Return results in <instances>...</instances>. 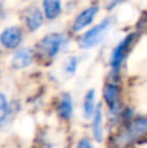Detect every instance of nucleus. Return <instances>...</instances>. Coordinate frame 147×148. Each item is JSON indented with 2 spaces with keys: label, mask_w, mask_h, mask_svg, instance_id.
Listing matches in <instances>:
<instances>
[{
  "label": "nucleus",
  "mask_w": 147,
  "mask_h": 148,
  "mask_svg": "<svg viewBox=\"0 0 147 148\" xmlns=\"http://www.w3.org/2000/svg\"><path fill=\"white\" fill-rule=\"evenodd\" d=\"M147 134V118H138L115 138V148H126Z\"/></svg>",
  "instance_id": "obj_1"
},
{
  "label": "nucleus",
  "mask_w": 147,
  "mask_h": 148,
  "mask_svg": "<svg viewBox=\"0 0 147 148\" xmlns=\"http://www.w3.org/2000/svg\"><path fill=\"white\" fill-rule=\"evenodd\" d=\"M112 20L111 18H106L103 20L100 23H98L96 26H94L93 29L87 31V33L83 34V36L81 38V44L85 48H91V47H95L96 44H99L102 42V39L104 38V35L107 34V31L111 27Z\"/></svg>",
  "instance_id": "obj_2"
},
{
  "label": "nucleus",
  "mask_w": 147,
  "mask_h": 148,
  "mask_svg": "<svg viewBox=\"0 0 147 148\" xmlns=\"http://www.w3.org/2000/svg\"><path fill=\"white\" fill-rule=\"evenodd\" d=\"M61 42H63V38L60 34H56V33L48 34V35H46L39 42V51H41V53L43 56L52 59L59 52Z\"/></svg>",
  "instance_id": "obj_3"
},
{
  "label": "nucleus",
  "mask_w": 147,
  "mask_h": 148,
  "mask_svg": "<svg viewBox=\"0 0 147 148\" xmlns=\"http://www.w3.org/2000/svg\"><path fill=\"white\" fill-rule=\"evenodd\" d=\"M133 38H134L133 34L128 35L126 38L122 39V40L117 44L116 48L113 49L112 56H111V65L115 70L119 69L120 65L122 64V61H124V59H125V55H126L128 49H129L130 44H132V42H133Z\"/></svg>",
  "instance_id": "obj_4"
},
{
  "label": "nucleus",
  "mask_w": 147,
  "mask_h": 148,
  "mask_svg": "<svg viewBox=\"0 0 147 148\" xmlns=\"http://www.w3.org/2000/svg\"><path fill=\"white\" fill-rule=\"evenodd\" d=\"M22 40V31L17 26H10L7 27L0 34V43L5 48H16Z\"/></svg>",
  "instance_id": "obj_5"
},
{
  "label": "nucleus",
  "mask_w": 147,
  "mask_h": 148,
  "mask_svg": "<svg viewBox=\"0 0 147 148\" xmlns=\"http://www.w3.org/2000/svg\"><path fill=\"white\" fill-rule=\"evenodd\" d=\"M98 10H99V8L96 7V5L86 8L85 10H82V12L77 16L74 23H73V30L80 31V30H82V29H85L86 26H89L94 21L95 16L98 14Z\"/></svg>",
  "instance_id": "obj_6"
},
{
  "label": "nucleus",
  "mask_w": 147,
  "mask_h": 148,
  "mask_svg": "<svg viewBox=\"0 0 147 148\" xmlns=\"http://www.w3.org/2000/svg\"><path fill=\"white\" fill-rule=\"evenodd\" d=\"M25 22L30 31L38 30L42 26V23H43V13H42V10L36 7L29 8L25 13Z\"/></svg>",
  "instance_id": "obj_7"
},
{
  "label": "nucleus",
  "mask_w": 147,
  "mask_h": 148,
  "mask_svg": "<svg viewBox=\"0 0 147 148\" xmlns=\"http://www.w3.org/2000/svg\"><path fill=\"white\" fill-rule=\"evenodd\" d=\"M31 60H33V53L29 48H21L13 55L12 65L16 69H22L30 65Z\"/></svg>",
  "instance_id": "obj_8"
},
{
  "label": "nucleus",
  "mask_w": 147,
  "mask_h": 148,
  "mask_svg": "<svg viewBox=\"0 0 147 148\" xmlns=\"http://www.w3.org/2000/svg\"><path fill=\"white\" fill-rule=\"evenodd\" d=\"M44 16L48 20H55L61 13V1L60 0H43Z\"/></svg>",
  "instance_id": "obj_9"
},
{
  "label": "nucleus",
  "mask_w": 147,
  "mask_h": 148,
  "mask_svg": "<svg viewBox=\"0 0 147 148\" xmlns=\"http://www.w3.org/2000/svg\"><path fill=\"white\" fill-rule=\"evenodd\" d=\"M93 134L98 142H100L103 138V114H102L100 105L95 108V112L93 114Z\"/></svg>",
  "instance_id": "obj_10"
},
{
  "label": "nucleus",
  "mask_w": 147,
  "mask_h": 148,
  "mask_svg": "<svg viewBox=\"0 0 147 148\" xmlns=\"http://www.w3.org/2000/svg\"><path fill=\"white\" fill-rule=\"evenodd\" d=\"M104 99H106V103L112 108L117 107L119 104V87L113 83H109L104 87Z\"/></svg>",
  "instance_id": "obj_11"
},
{
  "label": "nucleus",
  "mask_w": 147,
  "mask_h": 148,
  "mask_svg": "<svg viewBox=\"0 0 147 148\" xmlns=\"http://www.w3.org/2000/svg\"><path fill=\"white\" fill-rule=\"evenodd\" d=\"M73 112V104H72V99L68 94H65L64 96L61 97L60 100V104H59V113L63 118H67L69 120L70 116H72Z\"/></svg>",
  "instance_id": "obj_12"
},
{
  "label": "nucleus",
  "mask_w": 147,
  "mask_h": 148,
  "mask_svg": "<svg viewBox=\"0 0 147 148\" xmlns=\"http://www.w3.org/2000/svg\"><path fill=\"white\" fill-rule=\"evenodd\" d=\"M94 104H95V92H94V90H90L86 94L85 100H83V113L86 117H90L94 114V112H95Z\"/></svg>",
  "instance_id": "obj_13"
},
{
  "label": "nucleus",
  "mask_w": 147,
  "mask_h": 148,
  "mask_svg": "<svg viewBox=\"0 0 147 148\" xmlns=\"http://www.w3.org/2000/svg\"><path fill=\"white\" fill-rule=\"evenodd\" d=\"M8 116V101L4 94H0V122L7 118Z\"/></svg>",
  "instance_id": "obj_14"
},
{
  "label": "nucleus",
  "mask_w": 147,
  "mask_h": 148,
  "mask_svg": "<svg viewBox=\"0 0 147 148\" xmlns=\"http://www.w3.org/2000/svg\"><path fill=\"white\" fill-rule=\"evenodd\" d=\"M77 148H94V147H93V144L87 140V139H81Z\"/></svg>",
  "instance_id": "obj_15"
},
{
  "label": "nucleus",
  "mask_w": 147,
  "mask_h": 148,
  "mask_svg": "<svg viewBox=\"0 0 147 148\" xmlns=\"http://www.w3.org/2000/svg\"><path fill=\"white\" fill-rule=\"evenodd\" d=\"M76 64H77V60L76 59H70L69 61H68V65H67V70L68 72H74V69H76Z\"/></svg>",
  "instance_id": "obj_16"
},
{
  "label": "nucleus",
  "mask_w": 147,
  "mask_h": 148,
  "mask_svg": "<svg viewBox=\"0 0 147 148\" xmlns=\"http://www.w3.org/2000/svg\"><path fill=\"white\" fill-rule=\"evenodd\" d=\"M122 1H125V0H111L107 8H108V9H112L113 7H116L117 4H120V3H122Z\"/></svg>",
  "instance_id": "obj_17"
}]
</instances>
